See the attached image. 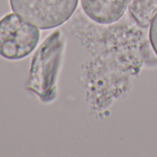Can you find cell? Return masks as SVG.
<instances>
[{
	"instance_id": "1",
	"label": "cell",
	"mask_w": 157,
	"mask_h": 157,
	"mask_svg": "<svg viewBox=\"0 0 157 157\" xmlns=\"http://www.w3.org/2000/svg\"><path fill=\"white\" fill-rule=\"evenodd\" d=\"M60 34V32L52 33L33 59L30 87L44 102H50L56 97V83L64 46Z\"/></svg>"
},
{
	"instance_id": "2",
	"label": "cell",
	"mask_w": 157,
	"mask_h": 157,
	"mask_svg": "<svg viewBox=\"0 0 157 157\" xmlns=\"http://www.w3.org/2000/svg\"><path fill=\"white\" fill-rule=\"evenodd\" d=\"M78 3V0H10L13 12L41 30L54 29L67 22Z\"/></svg>"
},
{
	"instance_id": "3",
	"label": "cell",
	"mask_w": 157,
	"mask_h": 157,
	"mask_svg": "<svg viewBox=\"0 0 157 157\" xmlns=\"http://www.w3.org/2000/svg\"><path fill=\"white\" fill-rule=\"evenodd\" d=\"M40 40V31L18 14L10 13L0 20V56L20 60L31 55Z\"/></svg>"
},
{
	"instance_id": "4",
	"label": "cell",
	"mask_w": 157,
	"mask_h": 157,
	"mask_svg": "<svg viewBox=\"0 0 157 157\" xmlns=\"http://www.w3.org/2000/svg\"><path fill=\"white\" fill-rule=\"evenodd\" d=\"M128 0H81L84 14L94 22L109 25L124 15Z\"/></svg>"
},
{
	"instance_id": "5",
	"label": "cell",
	"mask_w": 157,
	"mask_h": 157,
	"mask_svg": "<svg viewBox=\"0 0 157 157\" xmlns=\"http://www.w3.org/2000/svg\"><path fill=\"white\" fill-rule=\"evenodd\" d=\"M128 9L136 23L146 28L157 13V0H128Z\"/></svg>"
},
{
	"instance_id": "6",
	"label": "cell",
	"mask_w": 157,
	"mask_h": 157,
	"mask_svg": "<svg viewBox=\"0 0 157 157\" xmlns=\"http://www.w3.org/2000/svg\"><path fill=\"white\" fill-rule=\"evenodd\" d=\"M149 39L151 45L157 56V13L153 17L151 24H150V31H149Z\"/></svg>"
}]
</instances>
